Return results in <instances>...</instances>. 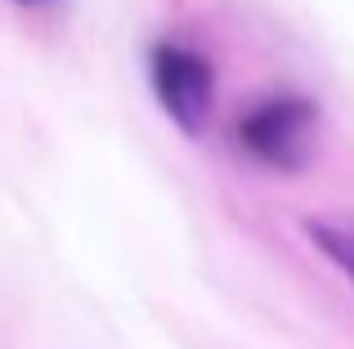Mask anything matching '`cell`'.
<instances>
[{"label": "cell", "mask_w": 354, "mask_h": 349, "mask_svg": "<svg viewBox=\"0 0 354 349\" xmlns=\"http://www.w3.org/2000/svg\"><path fill=\"white\" fill-rule=\"evenodd\" d=\"M319 108L301 94H265L238 117V143L251 161L269 170H301L310 161V139Z\"/></svg>", "instance_id": "cell-1"}, {"label": "cell", "mask_w": 354, "mask_h": 349, "mask_svg": "<svg viewBox=\"0 0 354 349\" xmlns=\"http://www.w3.org/2000/svg\"><path fill=\"white\" fill-rule=\"evenodd\" d=\"M148 86H153L162 112L180 126L184 134H202L216 108V72L202 54L189 45L162 41L148 50Z\"/></svg>", "instance_id": "cell-2"}, {"label": "cell", "mask_w": 354, "mask_h": 349, "mask_svg": "<svg viewBox=\"0 0 354 349\" xmlns=\"http://www.w3.org/2000/svg\"><path fill=\"white\" fill-rule=\"evenodd\" d=\"M305 237L332 269L354 282V219H305Z\"/></svg>", "instance_id": "cell-3"}, {"label": "cell", "mask_w": 354, "mask_h": 349, "mask_svg": "<svg viewBox=\"0 0 354 349\" xmlns=\"http://www.w3.org/2000/svg\"><path fill=\"white\" fill-rule=\"evenodd\" d=\"M14 5H23V9H41V5H54V0H14Z\"/></svg>", "instance_id": "cell-4"}]
</instances>
